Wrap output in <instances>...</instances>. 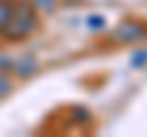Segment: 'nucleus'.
I'll return each instance as SVG.
<instances>
[{"label": "nucleus", "instance_id": "nucleus-2", "mask_svg": "<svg viewBox=\"0 0 147 137\" xmlns=\"http://www.w3.org/2000/svg\"><path fill=\"white\" fill-rule=\"evenodd\" d=\"M147 39V22L127 17V20L118 22L115 30L110 32V42L113 44H140Z\"/></svg>", "mask_w": 147, "mask_h": 137}, {"label": "nucleus", "instance_id": "nucleus-3", "mask_svg": "<svg viewBox=\"0 0 147 137\" xmlns=\"http://www.w3.org/2000/svg\"><path fill=\"white\" fill-rule=\"evenodd\" d=\"M37 71H39V61L32 54H22V56L12 59V71L10 74H15L17 79H32Z\"/></svg>", "mask_w": 147, "mask_h": 137}, {"label": "nucleus", "instance_id": "nucleus-4", "mask_svg": "<svg viewBox=\"0 0 147 137\" xmlns=\"http://www.w3.org/2000/svg\"><path fill=\"white\" fill-rule=\"evenodd\" d=\"M69 113H71V122L79 125V127H88L91 122H93V113H91L86 105H71Z\"/></svg>", "mask_w": 147, "mask_h": 137}, {"label": "nucleus", "instance_id": "nucleus-10", "mask_svg": "<svg viewBox=\"0 0 147 137\" xmlns=\"http://www.w3.org/2000/svg\"><path fill=\"white\" fill-rule=\"evenodd\" d=\"M0 71L3 74H10L12 71V56L5 54V52H0Z\"/></svg>", "mask_w": 147, "mask_h": 137}, {"label": "nucleus", "instance_id": "nucleus-11", "mask_svg": "<svg viewBox=\"0 0 147 137\" xmlns=\"http://www.w3.org/2000/svg\"><path fill=\"white\" fill-rule=\"evenodd\" d=\"M7 3H17V0H7Z\"/></svg>", "mask_w": 147, "mask_h": 137}, {"label": "nucleus", "instance_id": "nucleus-6", "mask_svg": "<svg viewBox=\"0 0 147 137\" xmlns=\"http://www.w3.org/2000/svg\"><path fill=\"white\" fill-rule=\"evenodd\" d=\"M86 27H88L91 32H103L105 30V17L100 15V12H93V15L86 17Z\"/></svg>", "mask_w": 147, "mask_h": 137}, {"label": "nucleus", "instance_id": "nucleus-9", "mask_svg": "<svg viewBox=\"0 0 147 137\" xmlns=\"http://www.w3.org/2000/svg\"><path fill=\"white\" fill-rule=\"evenodd\" d=\"M10 91H12V81H10V76L0 71V100L5 98V95L10 93Z\"/></svg>", "mask_w": 147, "mask_h": 137}, {"label": "nucleus", "instance_id": "nucleus-8", "mask_svg": "<svg viewBox=\"0 0 147 137\" xmlns=\"http://www.w3.org/2000/svg\"><path fill=\"white\" fill-rule=\"evenodd\" d=\"M130 64H132L135 68L147 66V49H135V52H132V56H130Z\"/></svg>", "mask_w": 147, "mask_h": 137}, {"label": "nucleus", "instance_id": "nucleus-5", "mask_svg": "<svg viewBox=\"0 0 147 137\" xmlns=\"http://www.w3.org/2000/svg\"><path fill=\"white\" fill-rule=\"evenodd\" d=\"M30 5L34 7L39 15H49L59 7V0H30Z\"/></svg>", "mask_w": 147, "mask_h": 137}, {"label": "nucleus", "instance_id": "nucleus-7", "mask_svg": "<svg viewBox=\"0 0 147 137\" xmlns=\"http://www.w3.org/2000/svg\"><path fill=\"white\" fill-rule=\"evenodd\" d=\"M12 5H15V3L0 0V34H3V30H5V27H7V22H10V15H12Z\"/></svg>", "mask_w": 147, "mask_h": 137}, {"label": "nucleus", "instance_id": "nucleus-1", "mask_svg": "<svg viewBox=\"0 0 147 137\" xmlns=\"http://www.w3.org/2000/svg\"><path fill=\"white\" fill-rule=\"evenodd\" d=\"M37 25H39V12L30 5V0H17L12 5L10 22H7V27L3 30L0 37L5 42H22L37 30Z\"/></svg>", "mask_w": 147, "mask_h": 137}]
</instances>
